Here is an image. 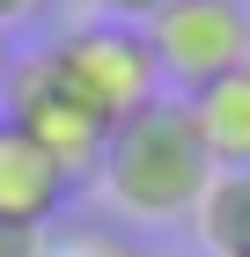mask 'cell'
<instances>
[{"label": "cell", "instance_id": "8fae6325", "mask_svg": "<svg viewBox=\"0 0 250 257\" xmlns=\"http://www.w3.org/2000/svg\"><path fill=\"white\" fill-rule=\"evenodd\" d=\"M37 8H44V0H0V30H15V22L37 15Z\"/></svg>", "mask_w": 250, "mask_h": 257}, {"label": "cell", "instance_id": "52a82bcc", "mask_svg": "<svg viewBox=\"0 0 250 257\" xmlns=\"http://www.w3.org/2000/svg\"><path fill=\"white\" fill-rule=\"evenodd\" d=\"M192 228L213 257H250V169H213L206 198L192 206Z\"/></svg>", "mask_w": 250, "mask_h": 257}, {"label": "cell", "instance_id": "9c48e42d", "mask_svg": "<svg viewBox=\"0 0 250 257\" xmlns=\"http://www.w3.org/2000/svg\"><path fill=\"white\" fill-rule=\"evenodd\" d=\"M89 15H103V22H154L170 0H81Z\"/></svg>", "mask_w": 250, "mask_h": 257}, {"label": "cell", "instance_id": "7c38bea8", "mask_svg": "<svg viewBox=\"0 0 250 257\" xmlns=\"http://www.w3.org/2000/svg\"><path fill=\"white\" fill-rule=\"evenodd\" d=\"M8 74H15V52H8V30H0V96H8Z\"/></svg>", "mask_w": 250, "mask_h": 257}, {"label": "cell", "instance_id": "7a4b0ae2", "mask_svg": "<svg viewBox=\"0 0 250 257\" xmlns=\"http://www.w3.org/2000/svg\"><path fill=\"white\" fill-rule=\"evenodd\" d=\"M52 74L66 81V96L81 110H96L103 125L140 118L147 103H162V66H154V44L140 22H74L66 37L52 44Z\"/></svg>", "mask_w": 250, "mask_h": 257}, {"label": "cell", "instance_id": "5b68a950", "mask_svg": "<svg viewBox=\"0 0 250 257\" xmlns=\"http://www.w3.org/2000/svg\"><path fill=\"white\" fill-rule=\"evenodd\" d=\"M66 191H74L66 169H59L30 133H15V125L0 118V220L22 228V235H37L44 220H59Z\"/></svg>", "mask_w": 250, "mask_h": 257}, {"label": "cell", "instance_id": "3957f363", "mask_svg": "<svg viewBox=\"0 0 250 257\" xmlns=\"http://www.w3.org/2000/svg\"><path fill=\"white\" fill-rule=\"evenodd\" d=\"M0 118L15 125V133H30V140H37L44 155L66 169V184H81V177H96V169H103V140H111V125L66 96V81L52 74V52H30V59H15V74H8V96H0Z\"/></svg>", "mask_w": 250, "mask_h": 257}, {"label": "cell", "instance_id": "6da1fadb", "mask_svg": "<svg viewBox=\"0 0 250 257\" xmlns=\"http://www.w3.org/2000/svg\"><path fill=\"white\" fill-rule=\"evenodd\" d=\"M103 191H111L118 213L133 220H192V206L206 198L213 184V162L206 147H199L192 118H184V96H162L147 103L140 118L111 125V140H103Z\"/></svg>", "mask_w": 250, "mask_h": 257}, {"label": "cell", "instance_id": "277c9868", "mask_svg": "<svg viewBox=\"0 0 250 257\" xmlns=\"http://www.w3.org/2000/svg\"><path fill=\"white\" fill-rule=\"evenodd\" d=\"M154 44V66L170 88H206V81L250 66V8L243 0H170L154 22H140Z\"/></svg>", "mask_w": 250, "mask_h": 257}, {"label": "cell", "instance_id": "30bf717a", "mask_svg": "<svg viewBox=\"0 0 250 257\" xmlns=\"http://www.w3.org/2000/svg\"><path fill=\"white\" fill-rule=\"evenodd\" d=\"M0 257H44V250H37V235H22V228L0 220Z\"/></svg>", "mask_w": 250, "mask_h": 257}, {"label": "cell", "instance_id": "8992f818", "mask_svg": "<svg viewBox=\"0 0 250 257\" xmlns=\"http://www.w3.org/2000/svg\"><path fill=\"white\" fill-rule=\"evenodd\" d=\"M184 118H192V133H199L213 169H250V66L192 88L184 96Z\"/></svg>", "mask_w": 250, "mask_h": 257}, {"label": "cell", "instance_id": "ba28073f", "mask_svg": "<svg viewBox=\"0 0 250 257\" xmlns=\"http://www.w3.org/2000/svg\"><path fill=\"white\" fill-rule=\"evenodd\" d=\"M44 257H154V250H140L133 235H103V228H81V235H66L59 250H44Z\"/></svg>", "mask_w": 250, "mask_h": 257}]
</instances>
